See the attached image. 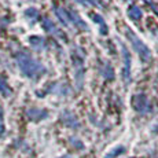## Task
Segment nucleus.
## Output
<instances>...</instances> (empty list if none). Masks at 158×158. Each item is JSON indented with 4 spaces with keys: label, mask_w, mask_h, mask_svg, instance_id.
<instances>
[{
    "label": "nucleus",
    "mask_w": 158,
    "mask_h": 158,
    "mask_svg": "<svg viewBox=\"0 0 158 158\" xmlns=\"http://www.w3.org/2000/svg\"><path fill=\"white\" fill-rule=\"evenodd\" d=\"M15 58H17V63H18L19 70L28 78L36 80V78L41 77V76L47 72V69H45L39 60H36L30 54L25 52V51L18 52L17 55H15Z\"/></svg>",
    "instance_id": "nucleus-1"
},
{
    "label": "nucleus",
    "mask_w": 158,
    "mask_h": 158,
    "mask_svg": "<svg viewBox=\"0 0 158 158\" xmlns=\"http://www.w3.org/2000/svg\"><path fill=\"white\" fill-rule=\"evenodd\" d=\"M128 37L131 39V43H132L133 48H135V51L139 54V56H140L142 59L144 60V62L150 59L151 52H150V50L147 48V45L143 44V41H142L140 39H139L133 32H131V30H128Z\"/></svg>",
    "instance_id": "nucleus-2"
},
{
    "label": "nucleus",
    "mask_w": 158,
    "mask_h": 158,
    "mask_svg": "<svg viewBox=\"0 0 158 158\" xmlns=\"http://www.w3.org/2000/svg\"><path fill=\"white\" fill-rule=\"evenodd\" d=\"M132 103H133L135 110H138V111H144L146 107H147V99H146L144 95H136L133 98Z\"/></svg>",
    "instance_id": "nucleus-3"
},
{
    "label": "nucleus",
    "mask_w": 158,
    "mask_h": 158,
    "mask_svg": "<svg viewBox=\"0 0 158 158\" xmlns=\"http://www.w3.org/2000/svg\"><path fill=\"white\" fill-rule=\"evenodd\" d=\"M69 18H70V22L74 23L76 28H80V29H88V28H87V25H85V22H84V21L81 19L80 17H78V14L76 13V11H73V10L69 11Z\"/></svg>",
    "instance_id": "nucleus-4"
},
{
    "label": "nucleus",
    "mask_w": 158,
    "mask_h": 158,
    "mask_svg": "<svg viewBox=\"0 0 158 158\" xmlns=\"http://www.w3.org/2000/svg\"><path fill=\"white\" fill-rule=\"evenodd\" d=\"M28 115L32 120L37 121V120H43V118L47 117V111L41 110V109H30V110H28Z\"/></svg>",
    "instance_id": "nucleus-5"
},
{
    "label": "nucleus",
    "mask_w": 158,
    "mask_h": 158,
    "mask_svg": "<svg viewBox=\"0 0 158 158\" xmlns=\"http://www.w3.org/2000/svg\"><path fill=\"white\" fill-rule=\"evenodd\" d=\"M55 14L58 15L59 21L63 23V25H68L70 22V18H69V11L65 10V8H55Z\"/></svg>",
    "instance_id": "nucleus-6"
},
{
    "label": "nucleus",
    "mask_w": 158,
    "mask_h": 158,
    "mask_svg": "<svg viewBox=\"0 0 158 158\" xmlns=\"http://www.w3.org/2000/svg\"><path fill=\"white\" fill-rule=\"evenodd\" d=\"M123 51H124V60H125V69H124V78L125 81L129 80V68H131V56L127 51V48L123 45Z\"/></svg>",
    "instance_id": "nucleus-7"
},
{
    "label": "nucleus",
    "mask_w": 158,
    "mask_h": 158,
    "mask_svg": "<svg viewBox=\"0 0 158 158\" xmlns=\"http://www.w3.org/2000/svg\"><path fill=\"white\" fill-rule=\"evenodd\" d=\"M41 26H43L44 30H47L48 33H54V35H58L56 26L54 25V22H52L51 19H48V18H44L43 22H41Z\"/></svg>",
    "instance_id": "nucleus-8"
},
{
    "label": "nucleus",
    "mask_w": 158,
    "mask_h": 158,
    "mask_svg": "<svg viewBox=\"0 0 158 158\" xmlns=\"http://www.w3.org/2000/svg\"><path fill=\"white\" fill-rule=\"evenodd\" d=\"M128 15H129L131 19L139 21L142 18V15H143V13H142V10L139 7H136V6H132V7L128 8Z\"/></svg>",
    "instance_id": "nucleus-9"
},
{
    "label": "nucleus",
    "mask_w": 158,
    "mask_h": 158,
    "mask_svg": "<svg viewBox=\"0 0 158 158\" xmlns=\"http://www.w3.org/2000/svg\"><path fill=\"white\" fill-rule=\"evenodd\" d=\"M0 94H3L4 96L11 95V89L7 84V80L4 77H2V76H0Z\"/></svg>",
    "instance_id": "nucleus-10"
},
{
    "label": "nucleus",
    "mask_w": 158,
    "mask_h": 158,
    "mask_svg": "<svg viewBox=\"0 0 158 158\" xmlns=\"http://www.w3.org/2000/svg\"><path fill=\"white\" fill-rule=\"evenodd\" d=\"M29 41H30V44H32L35 48H41V47H44V44H45L44 43V39L39 37V36H33V37H30Z\"/></svg>",
    "instance_id": "nucleus-11"
},
{
    "label": "nucleus",
    "mask_w": 158,
    "mask_h": 158,
    "mask_svg": "<svg viewBox=\"0 0 158 158\" xmlns=\"http://www.w3.org/2000/svg\"><path fill=\"white\" fill-rule=\"evenodd\" d=\"M102 74H103V77L107 78V80H113V78H114V72H113V69H111L110 65H106L105 66Z\"/></svg>",
    "instance_id": "nucleus-12"
},
{
    "label": "nucleus",
    "mask_w": 158,
    "mask_h": 158,
    "mask_svg": "<svg viewBox=\"0 0 158 158\" xmlns=\"http://www.w3.org/2000/svg\"><path fill=\"white\" fill-rule=\"evenodd\" d=\"M92 18H94V21H95V22H98V23H101V25H102V35H106V33H107V32H106V30H107V29H106V25H105V21H103L102 19V17H101V15H96V14H92Z\"/></svg>",
    "instance_id": "nucleus-13"
},
{
    "label": "nucleus",
    "mask_w": 158,
    "mask_h": 158,
    "mask_svg": "<svg viewBox=\"0 0 158 158\" xmlns=\"http://www.w3.org/2000/svg\"><path fill=\"white\" fill-rule=\"evenodd\" d=\"M124 150H125V148L124 147H117V148H114L113 151H111V153H109L107 156H106V158H114L115 156H118V154H121V153H124Z\"/></svg>",
    "instance_id": "nucleus-14"
},
{
    "label": "nucleus",
    "mask_w": 158,
    "mask_h": 158,
    "mask_svg": "<svg viewBox=\"0 0 158 158\" xmlns=\"http://www.w3.org/2000/svg\"><path fill=\"white\" fill-rule=\"evenodd\" d=\"M25 15H26V17H30V18H36L39 15V13H37V10H36V8H29V10L25 11Z\"/></svg>",
    "instance_id": "nucleus-15"
},
{
    "label": "nucleus",
    "mask_w": 158,
    "mask_h": 158,
    "mask_svg": "<svg viewBox=\"0 0 158 158\" xmlns=\"http://www.w3.org/2000/svg\"><path fill=\"white\" fill-rule=\"evenodd\" d=\"M81 4H98V0H77Z\"/></svg>",
    "instance_id": "nucleus-16"
},
{
    "label": "nucleus",
    "mask_w": 158,
    "mask_h": 158,
    "mask_svg": "<svg viewBox=\"0 0 158 158\" xmlns=\"http://www.w3.org/2000/svg\"><path fill=\"white\" fill-rule=\"evenodd\" d=\"M3 129H4V127H3V120H2V113H0V133L3 132Z\"/></svg>",
    "instance_id": "nucleus-17"
},
{
    "label": "nucleus",
    "mask_w": 158,
    "mask_h": 158,
    "mask_svg": "<svg viewBox=\"0 0 158 158\" xmlns=\"http://www.w3.org/2000/svg\"><path fill=\"white\" fill-rule=\"evenodd\" d=\"M59 158H70L69 156H65V157H59Z\"/></svg>",
    "instance_id": "nucleus-18"
}]
</instances>
